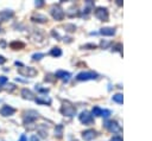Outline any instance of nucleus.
<instances>
[{"label":"nucleus","instance_id":"obj_35","mask_svg":"<svg viewBox=\"0 0 152 141\" xmlns=\"http://www.w3.org/2000/svg\"><path fill=\"white\" fill-rule=\"evenodd\" d=\"M0 45H1L2 47H5V46H6V43H5V40H1V41H0Z\"/></svg>","mask_w":152,"mask_h":141},{"label":"nucleus","instance_id":"obj_13","mask_svg":"<svg viewBox=\"0 0 152 141\" xmlns=\"http://www.w3.org/2000/svg\"><path fill=\"white\" fill-rule=\"evenodd\" d=\"M14 15V12L11 11V9H4L0 12V21H6L11 18H13Z\"/></svg>","mask_w":152,"mask_h":141},{"label":"nucleus","instance_id":"obj_11","mask_svg":"<svg viewBox=\"0 0 152 141\" xmlns=\"http://www.w3.org/2000/svg\"><path fill=\"white\" fill-rule=\"evenodd\" d=\"M97 135V133L94 130V129H87L82 133V139L84 141H91L93 139H95Z\"/></svg>","mask_w":152,"mask_h":141},{"label":"nucleus","instance_id":"obj_39","mask_svg":"<svg viewBox=\"0 0 152 141\" xmlns=\"http://www.w3.org/2000/svg\"><path fill=\"white\" fill-rule=\"evenodd\" d=\"M0 30H1V27H0Z\"/></svg>","mask_w":152,"mask_h":141},{"label":"nucleus","instance_id":"obj_27","mask_svg":"<svg viewBox=\"0 0 152 141\" xmlns=\"http://www.w3.org/2000/svg\"><path fill=\"white\" fill-rule=\"evenodd\" d=\"M83 49H88V50H91V49H95L96 47V45L95 44H86L84 46H82Z\"/></svg>","mask_w":152,"mask_h":141},{"label":"nucleus","instance_id":"obj_25","mask_svg":"<svg viewBox=\"0 0 152 141\" xmlns=\"http://www.w3.org/2000/svg\"><path fill=\"white\" fill-rule=\"evenodd\" d=\"M36 90H37L38 92H44V94L49 92V89H46V88H42L40 85H36Z\"/></svg>","mask_w":152,"mask_h":141},{"label":"nucleus","instance_id":"obj_34","mask_svg":"<svg viewBox=\"0 0 152 141\" xmlns=\"http://www.w3.org/2000/svg\"><path fill=\"white\" fill-rule=\"evenodd\" d=\"M19 141H27V140H26V136H25V135L23 134V135L20 136V139H19Z\"/></svg>","mask_w":152,"mask_h":141},{"label":"nucleus","instance_id":"obj_31","mask_svg":"<svg viewBox=\"0 0 152 141\" xmlns=\"http://www.w3.org/2000/svg\"><path fill=\"white\" fill-rule=\"evenodd\" d=\"M110 141H122V139H121V136H113L112 139H110Z\"/></svg>","mask_w":152,"mask_h":141},{"label":"nucleus","instance_id":"obj_33","mask_svg":"<svg viewBox=\"0 0 152 141\" xmlns=\"http://www.w3.org/2000/svg\"><path fill=\"white\" fill-rule=\"evenodd\" d=\"M30 141H39V139H38L36 135H32V136L30 137Z\"/></svg>","mask_w":152,"mask_h":141},{"label":"nucleus","instance_id":"obj_3","mask_svg":"<svg viewBox=\"0 0 152 141\" xmlns=\"http://www.w3.org/2000/svg\"><path fill=\"white\" fill-rule=\"evenodd\" d=\"M50 13H51L52 18L55 20H57V21H61L64 18V11L59 5H53L51 7V9H50Z\"/></svg>","mask_w":152,"mask_h":141},{"label":"nucleus","instance_id":"obj_12","mask_svg":"<svg viewBox=\"0 0 152 141\" xmlns=\"http://www.w3.org/2000/svg\"><path fill=\"white\" fill-rule=\"evenodd\" d=\"M31 20H32V21H34V23L44 24V23H46V21H48V18H46V15H44V14H40V13H34V14H32Z\"/></svg>","mask_w":152,"mask_h":141},{"label":"nucleus","instance_id":"obj_16","mask_svg":"<svg viewBox=\"0 0 152 141\" xmlns=\"http://www.w3.org/2000/svg\"><path fill=\"white\" fill-rule=\"evenodd\" d=\"M94 8V1H91V0H88V1H86V8L83 9V17H87L89 13H90V9H93Z\"/></svg>","mask_w":152,"mask_h":141},{"label":"nucleus","instance_id":"obj_6","mask_svg":"<svg viewBox=\"0 0 152 141\" xmlns=\"http://www.w3.org/2000/svg\"><path fill=\"white\" fill-rule=\"evenodd\" d=\"M95 17L102 21H107L108 18H109V14H108V9L106 7H97L94 12Z\"/></svg>","mask_w":152,"mask_h":141},{"label":"nucleus","instance_id":"obj_8","mask_svg":"<svg viewBox=\"0 0 152 141\" xmlns=\"http://www.w3.org/2000/svg\"><path fill=\"white\" fill-rule=\"evenodd\" d=\"M14 113H15V109L13 107L8 105V104H5V105H2L0 108V115L4 116V117L12 116V115H14Z\"/></svg>","mask_w":152,"mask_h":141},{"label":"nucleus","instance_id":"obj_22","mask_svg":"<svg viewBox=\"0 0 152 141\" xmlns=\"http://www.w3.org/2000/svg\"><path fill=\"white\" fill-rule=\"evenodd\" d=\"M91 113H93V115H94V116H101L102 109H101V108H99V107H94V108H93V110H91Z\"/></svg>","mask_w":152,"mask_h":141},{"label":"nucleus","instance_id":"obj_20","mask_svg":"<svg viewBox=\"0 0 152 141\" xmlns=\"http://www.w3.org/2000/svg\"><path fill=\"white\" fill-rule=\"evenodd\" d=\"M50 55L52 57H59V56H62V50L59 47H53V49H51Z\"/></svg>","mask_w":152,"mask_h":141},{"label":"nucleus","instance_id":"obj_10","mask_svg":"<svg viewBox=\"0 0 152 141\" xmlns=\"http://www.w3.org/2000/svg\"><path fill=\"white\" fill-rule=\"evenodd\" d=\"M55 77L61 79V81H63V82H68L70 79V77H71V73L68 72V71H64V70H58V71H56Z\"/></svg>","mask_w":152,"mask_h":141},{"label":"nucleus","instance_id":"obj_7","mask_svg":"<svg viewBox=\"0 0 152 141\" xmlns=\"http://www.w3.org/2000/svg\"><path fill=\"white\" fill-rule=\"evenodd\" d=\"M103 126H104L106 129H108L112 133H119V132H121V127L115 121H106L103 123Z\"/></svg>","mask_w":152,"mask_h":141},{"label":"nucleus","instance_id":"obj_24","mask_svg":"<svg viewBox=\"0 0 152 141\" xmlns=\"http://www.w3.org/2000/svg\"><path fill=\"white\" fill-rule=\"evenodd\" d=\"M44 56H45V55H44V53H40V52L33 53V55H32V60H40Z\"/></svg>","mask_w":152,"mask_h":141},{"label":"nucleus","instance_id":"obj_21","mask_svg":"<svg viewBox=\"0 0 152 141\" xmlns=\"http://www.w3.org/2000/svg\"><path fill=\"white\" fill-rule=\"evenodd\" d=\"M113 101H114V102H116V103H122L124 97H122V95H121V94H115V95L113 96Z\"/></svg>","mask_w":152,"mask_h":141},{"label":"nucleus","instance_id":"obj_23","mask_svg":"<svg viewBox=\"0 0 152 141\" xmlns=\"http://www.w3.org/2000/svg\"><path fill=\"white\" fill-rule=\"evenodd\" d=\"M64 28H65V31H68V32H74V31L76 30V26H75L74 24H66V25L64 26Z\"/></svg>","mask_w":152,"mask_h":141},{"label":"nucleus","instance_id":"obj_2","mask_svg":"<svg viewBox=\"0 0 152 141\" xmlns=\"http://www.w3.org/2000/svg\"><path fill=\"white\" fill-rule=\"evenodd\" d=\"M17 70H18V73H20L24 77H33V76H36L38 73V71L32 66L20 65V68H17Z\"/></svg>","mask_w":152,"mask_h":141},{"label":"nucleus","instance_id":"obj_36","mask_svg":"<svg viewBox=\"0 0 152 141\" xmlns=\"http://www.w3.org/2000/svg\"><path fill=\"white\" fill-rule=\"evenodd\" d=\"M116 4H118V5H120V6H121V5H122V2H121V1H120V0H116Z\"/></svg>","mask_w":152,"mask_h":141},{"label":"nucleus","instance_id":"obj_19","mask_svg":"<svg viewBox=\"0 0 152 141\" xmlns=\"http://www.w3.org/2000/svg\"><path fill=\"white\" fill-rule=\"evenodd\" d=\"M55 136L57 139H61L63 136V126L62 124H57L55 128Z\"/></svg>","mask_w":152,"mask_h":141},{"label":"nucleus","instance_id":"obj_5","mask_svg":"<svg viewBox=\"0 0 152 141\" xmlns=\"http://www.w3.org/2000/svg\"><path fill=\"white\" fill-rule=\"evenodd\" d=\"M61 113H62V115H64V116L72 117V116H75V114H76V108H75L74 105L69 104V103H64V104L61 107Z\"/></svg>","mask_w":152,"mask_h":141},{"label":"nucleus","instance_id":"obj_15","mask_svg":"<svg viewBox=\"0 0 152 141\" xmlns=\"http://www.w3.org/2000/svg\"><path fill=\"white\" fill-rule=\"evenodd\" d=\"M10 47L13 49V50H21L25 47V44L20 40H14V41H11L10 43Z\"/></svg>","mask_w":152,"mask_h":141},{"label":"nucleus","instance_id":"obj_18","mask_svg":"<svg viewBox=\"0 0 152 141\" xmlns=\"http://www.w3.org/2000/svg\"><path fill=\"white\" fill-rule=\"evenodd\" d=\"M100 33L102 36H114L115 34V28H113V27H103V28H101Z\"/></svg>","mask_w":152,"mask_h":141},{"label":"nucleus","instance_id":"obj_30","mask_svg":"<svg viewBox=\"0 0 152 141\" xmlns=\"http://www.w3.org/2000/svg\"><path fill=\"white\" fill-rule=\"evenodd\" d=\"M34 5H36L37 8H39V7H42V6L44 5V1H43V0H38V1L34 2Z\"/></svg>","mask_w":152,"mask_h":141},{"label":"nucleus","instance_id":"obj_38","mask_svg":"<svg viewBox=\"0 0 152 141\" xmlns=\"http://www.w3.org/2000/svg\"><path fill=\"white\" fill-rule=\"evenodd\" d=\"M75 141H77V140H75Z\"/></svg>","mask_w":152,"mask_h":141},{"label":"nucleus","instance_id":"obj_14","mask_svg":"<svg viewBox=\"0 0 152 141\" xmlns=\"http://www.w3.org/2000/svg\"><path fill=\"white\" fill-rule=\"evenodd\" d=\"M21 96H23V98H25V100H28V101H34V94L30 90V89H27V88H24L23 90H21Z\"/></svg>","mask_w":152,"mask_h":141},{"label":"nucleus","instance_id":"obj_17","mask_svg":"<svg viewBox=\"0 0 152 141\" xmlns=\"http://www.w3.org/2000/svg\"><path fill=\"white\" fill-rule=\"evenodd\" d=\"M34 101L37 103H39V104H48V105L51 104V98L50 97H46V96H39V97L34 98Z\"/></svg>","mask_w":152,"mask_h":141},{"label":"nucleus","instance_id":"obj_37","mask_svg":"<svg viewBox=\"0 0 152 141\" xmlns=\"http://www.w3.org/2000/svg\"><path fill=\"white\" fill-rule=\"evenodd\" d=\"M1 90H2V86H1V84H0V91H1Z\"/></svg>","mask_w":152,"mask_h":141},{"label":"nucleus","instance_id":"obj_26","mask_svg":"<svg viewBox=\"0 0 152 141\" xmlns=\"http://www.w3.org/2000/svg\"><path fill=\"white\" fill-rule=\"evenodd\" d=\"M14 89H15V85H14V84H12V83H8V84L6 85V90H7L8 92H12Z\"/></svg>","mask_w":152,"mask_h":141},{"label":"nucleus","instance_id":"obj_28","mask_svg":"<svg viewBox=\"0 0 152 141\" xmlns=\"http://www.w3.org/2000/svg\"><path fill=\"white\" fill-rule=\"evenodd\" d=\"M109 115H110V110H107V109L102 110V113H101V116H103V117H108Z\"/></svg>","mask_w":152,"mask_h":141},{"label":"nucleus","instance_id":"obj_32","mask_svg":"<svg viewBox=\"0 0 152 141\" xmlns=\"http://www.w3.org/2000/svg\"><path fill=\"white\" fill-rule=\"evenodd\" d=\"M5 63H6V58L0 55V65H2V64H5Z\"/></svg>","mask_w":152,"mask_h":141},{"label":"nucleus","instance_id":"obj_29","mask_svg":"<svg viewBox=\"0 0 152 141\" xmlns=\"http://www.w3.org/2000/svg\"><path fill=\"white\" fill-rule=\"evenodd\" d=\"M7 77H5V76H0V84L2 85V84H6L7 83Z\"/></svg>","mask_w":152,"mask_h":141},{"label":"nucleus","instance_id":"obj_4","mask_svg":"<svg viewBox=\"0 0 152 141\" xmlns=\"http://www.w3.org/2000/svg\"><path fill=\"white\" fill-rule=\"evenodd\" d=\"M99 75L94 71H82L76 76L77 81H90V79H96Z\"/></svg>","mask_w":152,"mask_h":141},{"label":"nucleus","instance_id":"obj_9","mask_svg":"<svg viewBox=\"0 0 152 141\" xmlns=\"http://www.w3.org/2000/svg\"><path fill=\"white\" fill-rule=\"evenodd\" d=\"M78 118L82 123L84 124H90L93 122V115L89 113V111H82L80 115H78Z\"/></svg>","mask_w":152,"mask_h":141},{"label":"nucleus","instance_id":"obj_1","mask_svg":"<svg viewBox=\"0 0 152 141\" xmlns=\"http://www.w3.org/2000/svg\"><path fill=\"white\" fill-rule=\"evenodd\" d=\"M38 117H39V113L36 111V110L30 109V110L24 111V115H23V122H24V124H31V123H33Z\"/></svg>","mask_w":152,"mask_h":141}]
</instances>
